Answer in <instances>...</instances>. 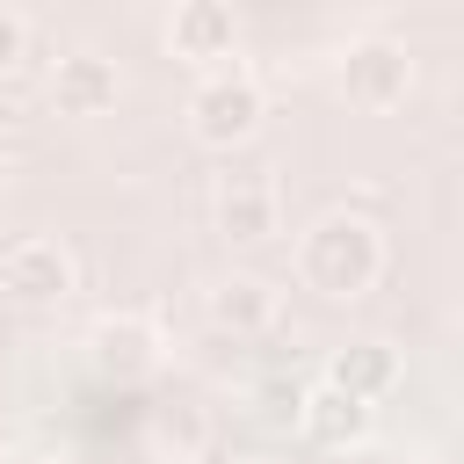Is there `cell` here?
<instances>
[{"label": "cell", "mask_w": 464, "mask_h": 464, "mask_svg": "<svg viewBox=\"0 0 464 464\" xmlns=\"http://www.w3.org/2000/svg\"><path fill=\"white\" fill-rule=\"evenodd\" d=\"M0 196H7V160H0Z\"/></svg>", "instance_id": "14"}, {"label": "cell", "mask_w": 464, "mask_h": 464, "mask_svg": "<svg viewBox=\"0 0 464 464\" xmlns=\"http://www.w3.org/2000/svg\"><path fill=\"white\" fill-rule=\"evenodd\" d=\"M0 464H58V457H44V450H14V457H0Z\"/></svg>", "instance_id": "13"}, {"label": "cell", "mask_w": 464, "mask_h": 464, "mask_svg": "<svg viewBox=\"0 0 464 464\" xmlns=\"http://www.w3.org/2000/svg\"><path fill=\"white\" fill-rule=\"evenodd\" d=\"M276 225H283V203H276V181L268 174H225L218 181V232L225 239L261 246Z\"/></svg>", "instance_id": "6"}, {"label": "cell", "mask_w": 464, "mask_h": 464, "mask_svg": "<svg viewBox=\"0 0 464 464\" xmlns=\"http://www.w3.org/2000/svg\"><path fill=\"white\" fill-rule=\"evenodd\" d=\"M22 51H29V29L0 7V72H14V65H22Z\"/></svg>", "instance_id": "12"}, {"label": "cell", "mask_w": 464, "mask_h": 464, "mask_svg": "<svg viewBox=\"0 0 464 464\" xmlns=\"http://www.w3.org/2000/svg\"><path fill=\"white\" fill-rule=\"evenodd\" d=\"M72 283H80V268H72V254L58 239H22V246L0 254V290L14 304H65Z\"/></svg>", "instance_id": "4"}, {"label": "cell", "mask_w": 464, "mask_h": 464, "mask_svg": "<svg viewBox=\"0 0 464 464\" xmlns=\"http://www.w3.org/2000/svg\"><path fill=\"white\" fill-rule=\"evenodd\" d=\"M254 464H276V457H254Z\"/></svg>", "instance_id": "15"}, {"label": "cell", "mask_w": 464, "mask_h": 464, "mask_svg": "<svg viewBox=\"0 0 464 464\" xmlns=\"http://www.w3.org/2000/svg\"><path fill=\"white\" fill-rule=\"evenodd\" d=\"M326 384H341V392H355V399L377 406V399L399 384V348H392V341H348V348H334Z\"/></svg>", "instance_id": "9"}, {"label": "cell", "mask_w": 464, "mask_h": 464, "mask_svg": "<svg viewBox=\"0 0 464 464\" xmlns=\"http://www.w3.org/2000/svg\"><path fill=\"white\" fill-rule=\"evenodd\" d=\"M188 130H196L210 152L246 145V138L261 130V87H254L246 72H210V80L196 87V102H188Z\"/></svg>", "instance_id": "3"}, {"label": "cell", "mask_w": 464, "mask_h": 464, "mask_svg": "<svg viewBox=\"0 0 464 464\" xmlns=\"http://www.w3.org/2000/svg\"><path fill=\"white\" fill-rule=\"evenodd\" d=\"M297 276H304V290H319V297H334V304L362 297V290L384 276V239H377V225L355 218V210L319 218V225L297 239Z\"/></svg>", "instance_id": "1"}, {"label": "cell", "mask_w": 464, "mask_h": 464, "mask_svg": "<svg viewBox=\"0 0 464 464\" xmlns=\"http://www.w3.org/2000/svg\"><path fill=\"white\" fill-rule=\"evenodd\" d=\"M370 420H377V406L370 399H355V392H341V384H312V392H297V428L319 442V450H355L362 435H370Z\"/></svg>", "instance_id": "5"}, {"label": "cell", "mask_w": 464, "mask_h": 464, "mask_svg": "<svg viewBox=\"0 0 464 464\" xmlns=\"http://www.w3.org/2000/svg\"><path fill=\"white\" fill-rule=\"evenodd\" d=\"M341 94H348L355 109H370V116L399 109V102L413 94V51L392 44V36H362V44H348V58H341Z\"/></svg>", "instance_id": "2"}, {"label": "cell", "mask_w": 464, "mask_h": 464, "mask_svg": "<svg viewBox=\"0 0 464 464\" xmlns=\"http://www.w3.org/2000/svg\"><path fill=\"white\" fill-rule=\"evenodd\" d=\"M94 362H102L109 377H145V370L160 362V341H152L145 319H102V326H94Z\"/></svg>", "instance_id": "10"}, {"label": "cell", "mask_w": 464, "mask_h": 464, "mask_svg": "<svg viewBox=\"0 0 464 464\" xmlns=\"http://www.w3.org/2000/svg\"><path fill=\"white\" fill-rule=\"evenodd\" d=\"M210 319H218L225 334H261V326L276 319V290H268L261 276H225V283L210 290Z\"/></svg>", "instance_id": "11"}, {"label": "cell", "mask_w": 464, "mask_h": 464, "mask_svg": "<svg viewBox=\"0 0 464 464\" xmlns=\"http://www.w3.org/2000/svg\"><path fill=\"white\" fill-rule=\"evenodd\" d=\"M116 94H123V80H116V65L94 58V51L58 58V72H51V102H58V116H109Z\"/></svg>", "instance_id": "8"}, {"label": "cell", "mask_w": 464, "mask_h": 464, "mask_svg": "<svg viewBox=\"0 0 464 464\" xmlns=\"http://www.w3.org/2000/svg\"><path fill=\"white\" fill-rule=\"evenodd\" d=\"M167 44H174V58H188V65H225V58L239 51V22H232L225 0H181L174 22H167Z\"/></svg>", "instance_id": "7"}]
</instances>
